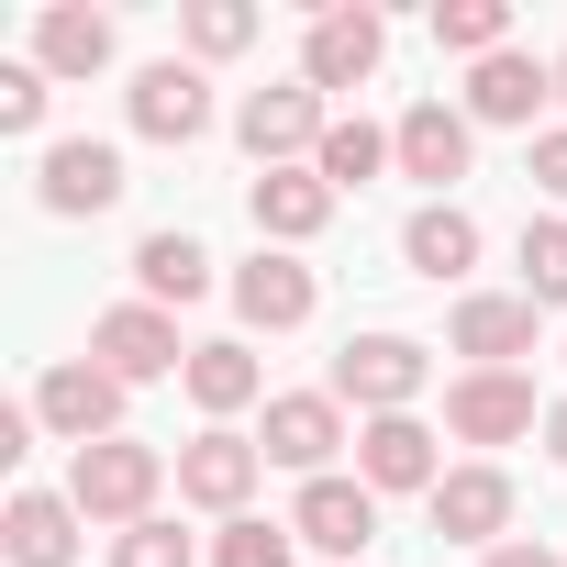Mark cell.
<instances>
[{
    "label": "cell",
    "instance_id": "6da1fadb",
    "mask_svg": "<svg viewBox=\"0 0 567 567\" xmlns=\"http://www.w3.org/2000/svg\"><path fill=\"white\" fill-rule=\"evenodd\" d=\"M156 489H167V456L145 445V434H112V445H79L68 456V501H79V523H156Z\"/></svg>",
    "mask_w": 567,
    "mask_h": 567
},
{
    "label": "cell",
    "instance_id": "7a4b0ae2",
    "mask_svg": "<svg viewBox=\"0 0 567 567\" xmlns=\"http://www.w3.org/2000/svg\"><path fill=\"white\" fill-rule=\"evenodd\" d=\"M234 134H245V156H256V167H301V156H323L334 112H323V90H312V79H278V90H245Z\"/></svg>",
    "mask_w": 567,
    "mask_h": 567
},
{
    "label": "cell",
    "instance_id": "3957f363",
    "mask_svg": "<svg viewBox=\"0 0 567 567\" xmlns=\"http://www.w3.org/2000/svg\"><path fill=\"white\" fill-rule=\"evenodd\" d=\"M423 379H434V368H423L412 334H346V357H334V401H357L368 423H379V412H412Z\"/></svg>",
    "mask_w": 567,
    "mask_h": 567
},
{
    "label": "cell",
    "instance_id": "277c9868",
    "mask_svg": "<svg viewBox=\"0 0 567 567\" xmlns=\"http://www.w3.org/2000/svg\"><path fill=\"white\" fill-rule=\"evenodd\" d=\"M34 423L68 434V445H112V434H123V379H112L101 357H68V368L34 379Z\"/></svg>",
    "mask_w": 567,
    "mask_h": 567
},
{
    "label": "cell",
    "instance_id": "5b68a950",
    "mask_svg": "<svg viewBox=\"0 0 567 567\" xmlns=\"http://www.w3.org/2000/svg\"><path fill=\"white\" fill-rule=\"evenodd\" d=\"M334 445H346V401H334V390H290V401H267V434H256L267 467L334 478Z\"/></svg>",
    "mask_w": 567,
    "mask_h": 567
},
{
    "label": "cell",
    "instance_id": "8992f818",
    "mask_svg": "<svg viewBox=\"0 0 567 567\" xmlns=\"http://www.w3.org/2000/svg\"><path fill=\"white\" fill-rule=\"evenodd\" d=\"M445 434H456V445H512V434H534V379H523V368H467V379L445 390Z\"/></svg>",
    "mask_w": 567,
    "mask_h": 567
},
{
    "label": "cell",
    "instance_id": "52a82bcc",
    "mask_svg": "<svg viewBox=\"0 0 567 567\" xmlns=\"http://www.w3.org/2000/svg\"><path fill=\"white\" fill-rule=\"evenodd\" d=\"M301 545H323L334 567H368V534H379V489L368 478H301V512H290Z\"/></svg>",
    "mask_w": 567,
    "mask_h": 567
},
{
    "label": "cell",
    "instance_id": "ba28073f",
    "mask_svg": "<svg viewBox=\"0 0 567 567\" xmlns=\"http://www.w3.org/2000/svg\"><path fill=\"white\" fill-rule=\"evenodd\" d=\"M90 357L134 390V379H167V368H189V346H178V323L156 312V301H123V312H101L90 323Z\"/></svg>",
    "mask_w": 567,
    "mask_h": 567
},
{
    "label": "cell",
    "instance_id": "9c48e42d",
    "mask_svg": "<svg viewBox=\"0 0 567 567\" xmlns=\"http://www.w3.org/2000/svg\"><path fill=\"white\" fill-rule=\"evenodd\" d=\"M379 56H390V34H379V12H312V45H301V79L312 90H368L379 79Z\"/></svg>",
    "mask_w": 567,
    "mask_h": 567
},
{
    "label": "cell",
    "instance_id": "30bf717a",
    "mask_svg": "<svg viewBox=\"0 0 567 567\" xmlns=\"http://www.w3.org/2000/svg\"><path fill=\"white\" fill-rule=\"evenodd\" d=\"M256 467H267V456H256L245 434H223V423H212V434H189V445H178V501H200V512L245 523V489H256Z\"/></svg>",
    "mask_w": 567,
    "mask_h": 567
},
{
    "label": "cell",
    "instance_id": "8fae6325",
    "mask_svg": "<svg viewBox=\"0 0 567 567\" xmlns=\"http://www.w3.org/2000/svg\"><path fill=\"white\" fill-rule=\"evenodd\" d=\"M357 478H368V489H423V501H434V478H445V467H434V423H423V412H379V423L357 434Z\"/></svg>",
    "mask_w": 567,
    "mask_h": 567
},
{
    "label": "cell",
    "instance_id": "7c38bea8",
    "mask_svg": "<svg viewBox=\"0 0 567 567\" xmlns=\"http://www.w3.org/2000/svg\"><path fill=\"white\" fill-rule=\"evenodd\" d=\"M434 534L445 545H501L512 534V478L478 456V467H445L434 478Z\"/></svg>",
    "mask_w": 567,
    "mask_h": 567
},
{
    "label": "cell",
    "instance_id": "4fadbf2b",
    "mask_svg": "<svg viewBox=\"0 0 567 567\" xmlns=\"http://www.w3.org/2000/svg\"><path fill=\"white\" fill-rule=\"evenodd\" d=\"M245 212H256V234L290 256V245H312L323 223H334V189H323V167H267L256 189H245Z\"/></svg>",
    "mask_w": 567,
    "mask_h": 567
},
{
    "label": "cell",
    "instance_id": "5bb4252c",
    "mask_svg": "<svg viewBox=\"0 0 567 567\" xmlns=\"http://www.w3.org/2000/svg\"><path fill=\"white\" fill-rule=\"evenodd\" d=\"M545 101H556V56L501 45L489 68H467V123H534Z\"/></svg>",
    "mask_w": 567,
    "mask_h": 567
},
{
    "label": "cell",
    "instance_id": "9a60e30c",
    "mask_svg": "<svg viewBox=\"0 0 567 567\" xmlns=\"http://www.w3.org/2000/svg\"><path fill=\"white\" fill-rule=\"evenodd\" d=\"M134 134H145V145H189V134H212V79L178 68V56L145 68V79H134Z\"/></svg>",
    "mask_w": 567,
    "mask_h": 567
},
{
    "label": "cell",
    "instance_id": "2e32d148",
    "mask_svg": "<svg viewBox=\"0 0 567 567\" xmlns=\"http://www.w3.org/2000/svg\"><path fill=\"white\" fill-rule=\"evenodd\" d=\"M534 323H545V312H534L523 290H512V301H501V290H478V301H456L445 346H456L467 368H512V357H534Z\"/></svg>",
    "mask_w": 567,
    "mask_h": 567
},
{
    "label": "cell",
    "instance_id": "e0dca14e",
    "mask_svg": "<svg viewBox=\"0 0 567 567\" xmlns=\"http://www.w3.org/2000/svg\"><path fill=\"white\" fill-rule=\"evenodd\" d=\"M312 301H323V290H312L301 256H256V267H234V312H245L256 334H301Z\"/></svg>",
    "mask_w": 567,
    "mask_h": 567
},
{
    "label": "cell",
    "instance_id": "ac0fdd59",
    "mask_svg": "<svg viewBox=\"0 0 567 567\" xmlns=\"http://www.w3.org/2000/svg\"><path fill=\"white\" fill-rule=\"evenodd\" d=\"M390 156H401V178H423V189L467 178V112H445V101H412V112L390 123Z\"/></svg>",
    "mask_w": 567,
    "mask_h": 567
},
{
    "label": "cell",
    "instance_id": "d6986e66",
    "mask_svg": "<svg viewBox=\"0 0 567 567\" xmlns=\"http://www.w3.org/2000/svg\"><path fill=\"white\" fill-rule=\"evenodd\" d=\"M112 200H123V156H112V145H90V134L45 145V212H56V223H79V212H112Z\"/></svg>",
    "mask_w": 567,
    "mask_h": 567
},
{
    "label": "cell",
    "instance_id": "ffe728a7",
    "mask_svg": "<svg viewBox=\"0 0 567 567\" xmlns=\"http://www.w3.org/2000/svg\"><path fill=\"white\" fill-rule=\"evenodd\" d=\"M0 545H12V567H68V556H79V501H68V489H12Z\"/></svg>",
    "mask_w": 567,
    "mask_h": 567
},
{
    "label": "cell",
    "instance_id": "44dd1931",
    "mask_svg": "<svg viewBox=\"0 0 567 567\" xmlns=\"http://www.w3.org/2000/svg\"><path fill=\"white\" fill-rule=\"evenodd\" d=\"M34 68L45 79H101L112 68V12H79V0L34 12Z\"/></svg>",
    "mask_w": 567,
    "mask_h": 567
},
{
    "label": "cell",
    "instance_id": "7402d4cb",
    "mask_svg": "<svg viewBox=\"0 0 567 567\" xmlns=\"http://www.w3.org/2000/svg\"><path fill=\"white\" fill-rule=\"evenodd\" d=\"M401 256H412L423 278H467V267H478V223H467L456 200H423V212L401 223Z\"/></svg>",
    "mask_w": 567,
    "mask_h": 567
},
{
    "label": "cell",
    "instance_id": "603a6c76",
    "mask_svg": "<svg viewBox=\"0 0 567 567\" xmlns=\"http://www.w3.org/2000/svg\"><path fill=\"white\" fill-rule=\"evenodd\" d=\"M134 278H145V301L167 312V301H200V290H212V256H200L189 234H145V245H134Z\"/></svg>",
    "mask_w": 567,
    "mask_h": 567
},
{
    "label": "cell",
    "instance_id": "cb8c5ba5",
    "mask_svg": "<svg viewBox=\"0 0 567 567\" xmlns=\"http://www.w3.org/2000/svg\"><path fill=\"white\" fill-rule=\"evenodd\" d=\"M434 45L467 56V68H489L512 45V0H434Z\"/></svg>",
    "mask_w": 567,
    "mask_h": 567
},
{
    "label": "cell",
    "instance_id": "d4e9b609",
    "mask_svg": "<svg viewBox=\"0 0 567 567\" xmlns=\"http://www.w3.org/2000/svg\"><path fill=\"white\" fill-rule=\"evenodd\" d=\"M178 379H189V401H200L212 423L256 401V357H245V346H189V368H178Z\"/></svg>",
    "mask_w": 567,
    "mask_h": 567
},
{
    "label": "cell",
    "instance_id": "484cf974",
    "mask_svg": "<svg viewBox=\"0 0 567 567\" xmlns=\"http://www.w3.org/2000/svg\"><path fill=\"white\" fill-rule=\"evenodd\" d=\"M312 167H323V189L346 200V189H368V178H379V167H401V156H390V134H379V123H334Z\"/></svg>",
    "mask_w": 567,
    "mask_h": 567
},
{
    "label": "cell",
    "instance_id": "4316f807",
    "mask_svg": "<svg viewBox=\"0 0 567 567\" xmlns=\"http://www.w3.org/2000/svg\"><path fill=\"white\" fill-rule=\"evenodd\" d=\"M523 301L567 312V223H523Z\"/></svg>",
    "mask_w": 567,
    "mask_h": 567
},
{
    "label": "cell",
    "instance_id": "83f0119b",
    "mask_svg": "<svg viewBox=\"0 0 567 567\" xmlns=\"http://www.w3.org/2000/svg\"><path fill=\"white\" fill-rule=\"evenodd\" d=\"M290 545H301L290 523H256V512H245V523H223V545H212V567H290Z\"/></svg>",
    "mask_w": 567,
    "mask_h": 567
},
{
    "label": "cell",
    "instance_id": "f1b7e54d",
    "mask_svg": "<svg viewBox=\"0 0 567 567\" xmlns=\"http://www.w3.org/2000/svg\"><path fill=\"white\" fill-rule=\"evenodd\" d=\"M189 45L200 56H245L256 45V12H245V0H189Z\"/></svg>",
    "mask_w": 567,
    "mask_h": 567
},
{
    "label": "cell",
    "instance_id": "f546056e",
    "mask_svg": "<svg viewBox=\"0 0 567 567\" xmlns=\"http://www.w3.org/2000/svg\"><path fill=\"white\" fill-rule=\"evenodd\" d=\"M45 90H56V79H45L34 56L0 68V134H45Z\"/></svg>",
    "mask_w": 567,
    "mask_h": 567
},
{
    "label": "cell",
    "instance_id": "4dcf8cb0",
    "mask_svg": "<svg viewBox=\"0 0 567 567\" xmlns=\"http://www.w3.org/2000/svg\"><path fill=\"white\" fill-rule=\"evenodd\" d=\"M112 567H189V534L156 512V523H134V534H112Z\"/></svg>",
    "mask_w": 567,
    "mask_h": 567
},
{
    "label": "cell",
    "instance_id": "1f68e13d",
    "mask_svg": "<svg viewBox=\"0 0 567 567\" xmlns=\"http://www.w3.org/2000/svg\"><path fill=\"white\" fill-rule=\"evenodd\" d=\"M534 178L567 200V123H556V134H534Z\"/></svg>",
    "mask_w": 567,
    "mask_h": 567
},
{
    "label": "cell",
    "instance_id": "d6a6232c",
    "mask_svg": "<svg viewBox=\"0 0 567 567\" xmlns=\"http://www.w3.org/2000/svg\"><path fill=\"white\" fill-rule=\"evenodd\" d=\"M478 567H556V556H545V545H489Z\"/></svg>",
    "mask_w": 567,
    "mask_h": 567
},
{
    "label": "cell",
    "instance_id": "836d02e7",
    "mask_svg": "<svg viewBox=\"0 0 567 567\" xmlns=\"http://www.w3.org/2000/svg\"><path fill=\"white\" fill-rule=\"evenodd\" d=\"M545 456H556V467H567V401H556V412H545Z\"/></svg>",
    "mask_w": 567,
    "mask_h": 567
},
{
    "label": "cell",
    "instance_id": "e575fe53",
    "mask_svg": "<svg viewBox=\"0 0 567 567\" xmlns=\"http://www.w3.org/2000/svg\"><path fill=\"white\" fill-rule=\"evenodd\" d=\"M556 101H567V56H556Z\"/></svg>",
    "mask_w": 567,
    "mask_h": 567
}]
</instances>
